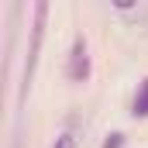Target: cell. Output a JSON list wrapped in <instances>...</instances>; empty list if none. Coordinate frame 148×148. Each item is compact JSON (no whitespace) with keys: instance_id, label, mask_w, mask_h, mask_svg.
I'll return each mask as SVG.
<instances>
[{"instance_id":"1","label":"cell","mask_w":148,"mask_h":148,"mask_svg":"<svg viewBox=\"0 0 148 148\" xmlns=\"http://www.w3.org/2000/svg\"><path fill=\"white\" fill-rule=\"evenodd\" d=\"M69 79L73 83H86L90 79V52H86V41L76 38L73 52H69Z\"/></svg>"},{"instance_id":"2","label":"cell","mask_w":148,"mask_h":148,"mask_svg":"<svg viewBox=\"0 0 148 148\" xmlns=\"http://www.w3.org/2000/svg\"><path fill=\"white\" fill-rule=\"evenodd\" d=\"M134 117H148V79L138 83V93H134V103H131Z\"/></svg>"},{"instance_id":"3","label":"cell","mask_w":148,"mask_h":148,"mask_svg":"<svg viewBox=\"0 0 148 148\" xmlns=\"http://www.w3.org/2000/svg\"><path fill=\"white\" fill-rule=\"evenodd\" d=\"M52 148H76V134H69V131H66V134H59Z\"/></svg>"},{"instance_id":"4","label":"cell","mask_w":148,"mask_h":148,"mask_svg":"<svg viewBox=\"0 0 148 148\" xmlns=\"http://www.w3.org/2000/svg\"><path fill=\"white\" fill-rule=\"evenodd\" d=\"M121 145H124V134H121V131H114V134H110L100 148H121Z\"/></svg>"}]
</instances>
